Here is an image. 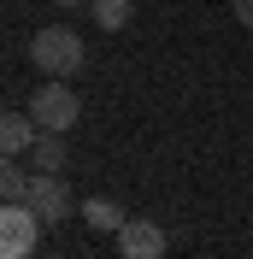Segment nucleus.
<instances>
[{
  "label": "nucleus",
  "mask_w": 253,
  "mask_h": 259,
  "mask_svg": "<svg viewBox=\"0 0 253 259\" xmlns=\"http://www.w3.org/2000/svg\"><path fill=\"white\" fill-rule=\"evenodd\" d=\"M35 171H53V177H65V165H71V147H65V136H53V130H41L35 136Z\"/></svg>",
  "instance_id": "6e6552de"
},
{
  "label": "nucleus",
  "mask_w": 253,
  "mask_h": 259,
  "mask_svg": "<svg viewBox=\"0 0 253 259\" xmlns=\"http://www.w3.org/2000/svg\"><path fill=\"white\" fill-rule=\"evenodd\" d=\"M30 177H35V171H24L18 159H6V171H0V194H6V200H24V194H30Z\"/></svg>",
  "instance_id": "9d476101"
},
{
  "label": "nucleus",
  "mask_w": 253,
  "mask_h": 259,
  "mask_svg": "<svg viewBox=\"0 0 253 259\" xmlns=\"http://www.w3.org/2000/svg\"><path fill=\"white\" fill-rule=\"evenodd\" d=\"M230 12H236V24H247V30H253V0H230Z\"/></svg>",
  "instance_id": "9b49d317"
},
{
  "label": "nucleus",
  "mask_w": 253,
  "mask_h": 259,
  "mask_svg": "<svg viewBox=\"0 0 253 259\" xmlns=\"http://www.w3.org/2000/svg\"><path fill=\"white\" fill-rule=\"evenodd\" d=\"M35 136H41V124H35L30 112H6L0 118V147H6V159H18V153H30Z\"/></svg>",
  "instance_id": "423d86ee"
},
{
  "label": "nucleus",
  "mask_w": 253,
  "mask_h": 259,
  "mask_svg": "<svg viewBox=\"0 0 253 259\" xmlns=\"http://www.w3.org/2000/svg\"><path fill=\"white\" fill-rule=\"evenodd\" d=\"M24 200H30V206L41 212L48 224H59V218H71V212H77V194H71V183H65V177H53V171H35Z\"/></svg>",
  "instance_id": "20e7f679"
},
{
  "label": "nucleus",
  "mask_w": 253,
  "mask_h": 259,
  "mask_svg": "<svg viewBox=\"0 0 253 259\" xmlns=\"http://www.w3.org/2000/svg\"><path fill=\"white\" fill-rule=\"evenodd\" d=\"M30 59H35V71H41V77L71 82L82 65H89V53H82V35L71 30V24H41V30L30 35Z\"/></svg>",
  "instance_id": "f257e3e1"
},
{
  "label": "nucleus",
  "mask_w": 253,
  "mask_h": 259,
  "mask_svg": "<svg viewBox=\"0 0 253 259\" xmlns=\"http://www.w3.org/2000/svg\"><path fill=\"white\" fill-rule=\"evenodd\" d=\"M165 230L153 224V218H130L124 230H118V253L124 259H165Z\"/></svg>",
  "instance_id": "39448f33"
},
{
  "label": "nucleus",
  "mask_w": 253,
  "mask_h": 259,
  "mask_svg": "<svg viewBox=\"0 0 253 259\" xmlns=\"http://www.w3.org/2000/svg\"><path fill=\"white\" fill-rule=\"evenodd\" d=\"M59 6H82V0H59Z\"/></svg>",
  "instance_id": "f8f14e48"
},
{
  "label": "nucleus",
  "mask_w": 253,
  "mask_h": 259,
  "mask_svg": "<svg viewBox=\"0 0 253 259\" xmlns=\"http://www.w3.org/2000/svg\"><path fill=\"white\" fill-rule=\"evenodd\" d=\"M48 218L30 206V200H6L0 206V259H30L35 242H41Z\"/></svg>",
  "instance_id": "f03ea898"
},
{
  "label": "nucleus",
  "mask_w": 253,
  "mask_h": 259,
  "mask_svg": "<svg viewBox=\"0 0 253 259\" xmlns=\"http://www.w3.org/2000/svg\"><path fill=\"white\" fill-rule=\"evenodd\" d=\"M89 12H95V24H100V30H124L136 6H130V0H89Z\"/></svg>",
  "instance_id": "1a4fd4ad"
},
{
  "label": "nucleus",
  "mask_w": 253,
  "mask_h": 259,
  "mask_svg": "<svg viewBox=\"0 0 253 259\" xmlns=\"http://www.w3.org/2000/svg\"><path fill=\"white\" fill-rule=\"evenodd\" d=\"M30 118L41 130H53V136H65V130L82 118V100L71 95V82H53L48 77V89H35V100H30Z\"/></svg>",
  "instance_id": "7ed1b4c3"
},
{
  "label": "nucleus",
  "mask_w": 253,
  "mask_h": 259,
  "mask_svg": "<svg viewBox=\"0 0 253 259\" xmlns=\"http://www.w3.org/2000/svg\"><path fill=\"white\" fill-rule=\"evenodd\" d=\"M82 224L100 230V236H118V230L130 224V212L118 206V200H106V194H95V200H82Z\"/></svg>",
  "instance_id": "0eeeda50"
}]
</instances>
